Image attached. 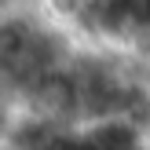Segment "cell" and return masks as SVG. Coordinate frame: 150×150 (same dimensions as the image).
I'll use <instances>...</instances> for the list:
<instances>
[{"label": "cell", "instance_id": "1", "mask_svg": "<svg viewBox=\"0 0 150 150\" xmlns=\"http://www.w3.org/2000/svg\"><path fill=\"white\" fill-rule=\"evenodd\" d=\"M62 70V44L51 29L37 26L22 15H4L0 18V81L11 88H29L40 77Z\"/></svg>", "mask_w": 150, "mask_h": 150}, {"label": "cell", "instance_id": "2", "mask_svg": "<svg viewBox=\"0 0 150 150\" xmlns=\"http://www.w3.org/2000/svg\"><path fill=\"white\" fill-rule=\"evenodd\" d=\"M0 132H7V110H4V103H0Z\"/></svg>", "mask_w": 150, "mask_h": 150}, {"label": "cell", "instance_id": "3", "mask_svg": "<svg viewBox=\"0 0 150 150\" xmlns=\"http://www.w3.org/2000/svg\"><path fill=\"white\" fill-rule=\"evenodd\" d=\"M15 4V0H0V11H7V7H11Z\"/></svg>", "mask_w": 150, "mask_h": 150}, {"label": "cell", "instance_id": "4", "mask_svg": "<svg viewBox=\"0 0 150 150\" xmlns=\"http://www.w3.org/2000/svg\"><path fill=\"white\" fill-rule=\"evenodd\" d=\"M0 150H15V146H11V143H0Z\"/></svg>", "mask_w": 150, "mask_h": 150}]
</instances>
